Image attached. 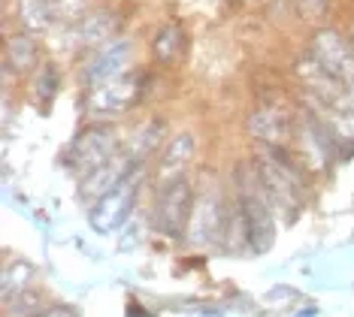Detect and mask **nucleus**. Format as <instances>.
I'll list each match as a JSON object with an SVG mask.
<instances>
[{
  "mask_svg": "<svg viewBox=\"0 0 354 317\" xmlns=\"http://www.w3.org/2000/svg\"><path fill=\"white\" fill-rule=\"evenodd\" d=\"M30 278H34V266L28 263H10L3 269V299L19 294V290H28Z\"/></svg>",
  "mask_w": 354,
  "mask_h": 317,
  "instance_id": "obj_18",
  "label": "nucleus"
},
{
  "mask_svg": "<svg viewBox=\"0 0 354 317\" xmlns=\"http://www.w3.org/2000/svg\"><path fill=\"white\" fill-rule=\"evenodd\" d=\"M19 19L28 34H46L58 21L55 0H19Z\"/></svg>",
  "mask_w": 354,
  "mask_h": 317,
  "instance_id": "obj_16",
  "label": "nucleus"
},
{
  "mask_svg": "<svg viewBox=\"0 0 354 317\" xmlns=\"http://www.w3.org/2000/svg\"><path fill=\"white\" fill-rule=\"evenodd\" d=\"M248 133L261 140L263 148H285L291 136H297V124L281 106H261L248 118Z\"/></svg>",
  "mask_w": 354,
  "mask_h": 317,
  "instance_id": "obj_8",
  "label": "nucleus"
},
{
  "mask_svg": "<svg viewBox=\"0 0 354 317\" xmlns=\"http://www.w3.org/2000/svg\"><path fill=\"white\" fill-rule=\"evenodd\" d=\"M351 46H354V34H351Z\"/></svg>",
  "mask_w": 354,
  "mask_h": 317,
  "instance_id": "obj_22",
  "label": "nucleus"
},
{
  "mask_svg": "<svg viewBox=\"0 0 354 317\" xmlns=\"http://www.w3.org/2000/svg\"><path fill=\"white\" fill-rule=\"evenodd\" d=\"M140 91H142V79L136 73H122L115 79H106V82L94 85L91 94H88V115L94 118L124 115L140 100Z\"/></svg>",
  "mask_w": 354,
  "mask_h": 317,
  "instance_id": "obj_7",
  "label": "nucleus"
},
{
  "mask_svg": "<svg viewBox=\"0 0 354 317\" xmlns=\"http://www.w3.org/2000/svg\"><path fill=\"white\" fill-rule=\"evenodd\" d=\"M118 154V136L109 124H94L76 136V142L67 151V166L73 169L79 178L97 173Z\"/></svg>",
  "mask_w": 354,
  "mask_h": 317,
  "instance_id": "obj_6",
  "label": "nucleus"
},
{
  "mask_svg": "<svg viewBox=\"0 0 354 317\" xmlns=\"http://www.w3.org/2000/svg\"><path fill=\"white\" fill-rule=\"evenodd\" d=\"M191 211H194V191H191V182L185 175L173 178V182H164L158 188L155 197V230L164 236H182L188 230Z\"/></svg>",
  "mask_w": 354,
  "mask_h": 317,
  "instance_id": "obj_5",
  "label": "nucleus"
},
{
  "mask_svg": "<svg viewBox=\"0 0 354 317\" xmlns=\"http://www.w3.org/2000/svg\"><path fill=\"white\" fill-rule=\"evenodd\" d=\"M294 10L306 21H324L327 10H330V0H294Z\"/></svg>",
  "mask_w": 354,
  "mask_h": 317,
  "instance_id": "obj_20",
  "label": "nucleus"
},
{
  "mask_svg": "<svg viewBox=\"0 0 354 317\" xmlns=\"http://www.w3.org/2000/svg\"><path fill=\"white\" fill-rule=\"evenodd\" d=\"M233 184H236V206L243 211L248 230V248L254 254H263L272 248V239H276V209H272L270 193L263 188L257 160H243L233 166Z\"/></svg>",
  "mask_w": 354,
  "mask_h": 317,
  "instance_id": "obj_1",
  "label": "nucleus"
},
{
  "mask_svg": "<svg viewBox=\"0 0 354 317\" xmlns=\"http://www.w3.org/2000/svg\"><path fill=\"white\" fill-rule=\"evenodd\" d=\"M309 55L342 85L345 97H348V106L354 109V46H351V39H345L339 30L324 28L312 37Z\"/></svg>",
  "mask_w": 354,
  "mask_h": 317,
  "instance_id": "obj_3",
  "label": "nucleus"
},
{
  "mask_svg": "<svg viewBox=\"0 0 354 317\" xmlns=\"http://www.w3.org/2000/svg\"><path fill=\"white\" fill-rule=\"evenodd\" d=\"M70 34H73V43L82 48H103L109 43H115L118 34V19L106 10L88 12L82 21L70 24Z\"/></svg>",
  "mask_w": 354,
  "mask_h": 317,
  "instance_id": "obj_11",
  "label": "nucleus"
},
{
  "mask_svg": "<svg viewBox=\"0 0 354 317\" xmlns=\"http://www.w3.org/2000/svg\"><path fill=\"white\" fill-rule=\"evenodd\" d=\"M58 94V73H55L52 64H46L43 73L37 76V88H34V100L39 106H49L52 97Z\"/></svg>",
  "mask_w": 354,
  "mask_h": 317,
  "instance_id": "obj_19",
  "label": "nucleus"
},
{
  "mask_svg": "<svg viewBox=\"0 0 354 317\" xmlns=\"http://www.w3.org/2000/svg\"><path fill=\"white\" fill-rule=\"evenodd\" d=\"M3 58H6V70H12L15 76H21V73L34 70L37 61H39L37 39L30 37V34H12V37H6Z\"/></svg>",
  "mask_w": 354,
  "mask_h": 317,
  "instance_id": "obj_14",
  "label": "nucleus"
},
{
  "mask_svg": "<svg viewBox=\"0 0 354 317\" xmlns=\"http://www.w3.org/2000/svg\"><path fill=\"white\" fill-rule=\"evenodd\" d=\"M140 182L142 178H140V166H136L106 193V197H100L97 202H94L91 211H88V224H91L94 233L109 236V233L122 230L124 221L131 218V211H133L136 193H140Z\"/></svg>",
  "mask_w": 354,
  "mask_h": 317,
  "instance_id": "obj_4",
  "label": "nucleus"
},
{
  "mask_svg": "<svg viewBox=\"0 0 354 317\" xmlns=\"http://www.w3.org/2000/svg\"><path fill=\"white\" fill-rule=\"evenodd\" d=\"M224 230V218H221V197L218 191H209L203 188L200 197H194V211H191V221H188V233L194 245H209Z\"/></svg>",
  "mask_w": 354,
  "mask_h": 317,
  "instance_id": "obj_9",
  "label": "nucleus"
},
{
  "mask_svg": "<svg viewBox=\"0 0 354 317\" xmlns=\"http://www.w3.org/2000/svg\"><path fill=\"white\" fill-rule=\"evenodd\" d=\"M37 317H73V311H67V308H43Z\"/></svg>",
  "mask_w": 354,
  "mask_h": 317,
  "instance_id": "obj_21",
  "label": "nucleus"
},
{
  "mask_svg": "<svg viewBox=\"0 0 354 317\" xmlns=\"http://www.w3.org/2000/svg\"><path fill=\"white\" fill-rule=\"evenodd\" d=\"M140 164H133L131 157H127V154L122 151V154H115V157L109 160L106 166H100L97 173H91V175H85L82 178V184H79V193H82V200L85 202H97L100 197H106V193L115 188L118 182H122V178L131 173V169H136Z\"/></svg>",
  "mask_w": 354,
  "mask_h": 317,
  "instance_id": "obj_10",
  "label": "nucleus"
},
{
  "mask_svg": "<svg viewBox=\"0 0 354 317\" xmlns=\"http://www.w3.org/2000/svg\"><path fill=\"white\" fill-rule=\"evenodd\" d=\"M3 308L6 317H37L43 311V302H39V294H34V290H19V294L3 299Z\"/></svg>",
  "mask_w": 354,
  "mask_h": 317,
  "instance_id": "obj_17",
  "label": "nucleus"
},
{
  "mask_svg": "<svg viewBox=\"0 0 354 317\" xmlns=\"http://www.w3.org/2000/svg\"><path fill=\"white\" fill-rule=\"evenodd\" d=\"M127 58H131V46L127 43H109V46L97 48L94 58L88 61V67H85L88 85H100V82H106V79L122 76L127 67Z\"/></svg>",
  "mask_w": 354,
  "mask_h": 317,
  "instance_id": "obj_12",
  "label": "nucleus"
},
{
  "mask_svg": "<svg viewBox=\"0 0 354 317\" xmlns=\"http://www.w3.org/2000/svg\"><path fill=\"white\" fill-rule=\"evenodd\" d=\"M185 46H188V37H185L182 24H176V21L160 24L155 30V37H151V55L160 64H176L182 58Z\"/></svg>",
  "mask_w": 354,
  "mask_h": 317,
  "instance_id": "obj_15",
  "label": "nucleus"
},
{
  "mask_svg": "<svg viewBox=\"0 0 354 317\" xmlns=\"http://www.w3.org/2000/svg\"><path fill=\"white\" fill-rule=\"evenodd\" d=\"M254 160L261 169L263 188L270 193V202L276 209V218H281L285 224H294L303 209V184L294 166L285 160L281 148H263V154H257Z\"/></svg>",
  "mask_w": 354,
  "mask_h": 317,
  "instance_id": "obj_2",
  "label": "nucleus"
},
{
  "mask_svg": "<svg viewBox=\"0 0 354 317\" xmlns=\"http://www.w3.org/2000/svg\"><path fill=\"white\" fill-rule=\"evenodd\" d=\"M194 151H197V140H194V133H179V136H173L170 145L164 148V154H160V164H158V182L164 184V182H173V178H179L185 175V169H188L191 164V157H194Z\"/></svg>",
  "mask_w": 354,
  "mask_h": 317,
  "instance_id": "obj_13",
  "label": "nucleus"
}]
</instances>
